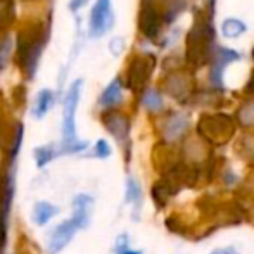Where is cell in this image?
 Listing matches in <instances>:
<instances>
[{
  "label": "cell",
  "mask_w": 254,
  "mask_h": 254,
  "mask_svg": "<svg viewBox=\"0 0 254 254\" xmlns=\"http://www.w3.org/2000/svg\"><path fill=\"white\" fill-rule=\"evenodd\" d=\"M173 195H177V190H175L173 185L170 184V180L166 177H163L152 185V199L157 207H164L170 201V197H173Z\"/></svg>",
  "instance_id": "obj_14"
},
{
  "label": "cell",
  "mask_w": 254,
  "mask_h": 254,
  "mask_svg": "<svg viewBox=\"0 0 254 254\" xmlns=\"http://www.w3.org/2000/svg\"><path fill=\"white\" fill-rule=\"evenodd\" d=\"M189 118L180 113H173L168 116L163 125V137L166 142H177L187 133L189 130Z\"/></svg>",
  "instance_id": "obj_12"
},
{
  "label": "cell",
  "mask_w": 254,
  "mask_h": 254,
  "mask_svg": "<svg viewBox=\"0 0 254 254\" xmlns=\"http://www.w3.org/2000/svg\"><path fill=\"white\" fill-rule=\"evenodd\" d=\"M192 85H194V80H192L190 74H185V73H177V74H171L168 78V83H166V90L171 97H175L177 101L184 102L190 97L192 94Z\"/></svg>",
  "instance_id": "obj_10"
},
{
  "label": "cell",
  "mask_w": 254,
  "mask_h": 254,
  "mask_svg": "<svg viewBox=\"0 0 254 254\" xmlns=\"http://www.w3.org/2000/svg\"><path fill=\"white\" fill-rule=\"evenodd\" d=\"M94 156L99 157V159H107V157L111 156V147L109 144H107L106 140H97V144H95L94 147Z\"/></svg>",
  "instance_id": "obj_26"
},
{
  "label": "cell",
  "mask_w": 254,
  "mask_h": 254,
  "mask_svg": "<svg viewBox=\"0 0 254 254\" xmlns=\"http://www.w3.org/2000/svg\"><path fill=\"white\" fill-rule=\"evenodd\" d=\"M123 49H125V40H123V38H113V40H111L109 51H111L113 56H120V54L123 52Z\"/></svg>",
  "instance_id": "obj_28"
},
{
  "label": "cell",
  "mask_w": 254,
  "mask_h": 254,
  "mask_svg": "<svg viewBox=\"0 0 254 254\" xmlns=\"http://www.w3.org/2000/svg\"><path fill=\"white\" fill-rule=\"evenodd\" d=\"M214 44V30L211 23V16H204L195 12L194 28L187 35V61L195 66H202L211 61Z\"/></svg>",
  "instance_id": "obj_1"
},
{
  "label": "cell",
  "mask_w": 254,
  "mask_h": 254,
  "mask_svg": "<svg viewBox=\"0 0 254 254\" xmlns=\"http://www.w3.org/2000/svg\"><path fill=\"white\" fill-rule=\"evenodd\" d=\"M87 2H88V0H71V2H69V9L71 10H78L80 7H83Z\"/></svg>",
  "instance_id": "obj_29"
},
{
  "label": "cell",
  "mask_w": 254,
  "mask_h": 254,
  "mask_svg": "<svg viewBox=\"0 0 254 254\" xmlns=\"http://www.w3.org/2000/svg\"><path fill=\"white\" fill-rule=\"evenodd\" d=\"M121 99H123V92H121V81L118 80H113L109 85H107V88L102 92L101 99H99V104H101L102 107H113L116 106V104L121 102Z\"/></svg>",
  "instance_id": "obj_17"
},
{
  "label": "cell",
  "mask_w": 254,
  "mask_h": 254,
  "mask_svg": "<svg viewBox=\"0 0 254 254\" xmlns=\"http://www.w3.org/2000/svg\"><path fill=\"white\" fill-rule=\"evenodd\" d=\"M114 24V12L111 7V0H97L90 12L88 21V35L92 38H101Z\"/></svg>",
  "instance_id": "obj_5"
},
{
  "label": "cell",
  "mask_w": 254,
  "mask_h": 254,
  "mask_svg": "<svg viewBox=\"0 0 254 254\" xmlns=\"http://www.w3.org/2000/svg\"><path fill=\"white\" fill-rule=\"evenodd\" d=\"M127 249H130V237L127 234H121L120 237L116 239V246H114V251L116 254L125 253Z\"/></svg>",
  "instance_id": "obj_27"
},
{
  "label": "cell",
  "mask_w": 254,
  "mask_h": 254,
  "mask_svg": "<svg viewBox=\"0 0 254 254\" xmlns=\"http://www.w3.org/2000/svg\"><path fill=\"white\" fill-rule=\"evenodd\" d=\"M54 106V92L49 90V88H44V90L38 92L37 101H35V106L31 109V114L37 120H42L45 114L51 111V107Z\"/></svg>",
  "instance_id": "obj_16"
},
{
  "label": "cell",
  "mask_w": 254,
  "mask_h": 254,
  "mask_svg": "<svg viewBox=\"0 0 254 254\" xmlns=\"http://www.w3.org/2000/svg\"><path fill=\"white\" fill-rule=\"evenodd\" d=\"M81 87L83 81L76 80L67 90L66 97H64V111H63V145H61L59 154H74L85 151L88 147V142H80L76 138V123H74V116H76V107L80 102Z\"/></svg>",
  "instance_id": "obj_2"
},
{
  "label": "cell",
  "mask_w": 254,
  "mask_h": 254,
  "mask_svg": "<svg viewBox=\"0 0 254 254\" xmlns=\"http://www.w3.org/2000/svg\"><path fill=\"white\" fill-rule=\"evenodd\" d=\"M33 154H35V161H37V166L38 168H44L45 164L51 163V161L59 152H57L54 147H51V145H44V147H37V149H35Z\"/></svg>",
  "instance_id": "obj_23"
},
{
  "label": "cell",
  "mask_w": 254,
  "mask_h": 254,
  "mask_svg": "<svg viewBox=\"0 0 254 254\" xmlns=\"http://www.w3.org/2000/svg\"><path fill=\"white\" fill-rule=\"evenodd\" d=\"M154 66H156V57L154 56H140L135 59L130 66V74H128V83L133 90L142 88L147 83L149 76H151Z\"/></svg>",
  "instance_id": "obj_8"
},
{
  "label": "cell",
  "mask_w": 254,
  "mask_h": 254,
  "mask_svg": "<svg viewBox=\"0 0 254 254\" xmlns=\"http://www.w3.org/2000/svg\"><path fill=\"white\" fill-rule=\"evenodd\" d=\"M241 59V54L230 51V49L216 47L211 56V71H209V80L213 87L223 88V69L234 61Z\"/></svg>",
  "instance_id": "obj_6"
},
{
  "label": "cell",
  "mask_w": 254,
  "mask_h": 254,
  "mask_svg": "<svg viewBox=\"0 0 254 254\" xmlns=\"http://www.w3.org/2000/svg\"><path fill=\"white\" fill-rule=\"evenodd\" d=\"M80 228L76 227L73 220H66L63 223H59L52 230V234L49 235L47 241V251L49 254H59L71 242V239L76 235V232Z\"/></svg>",
  "instance_id": "obj_7"
},
{
  "label": "cell",
  "mask_w": 254,
  "mask_h": 254,
  "mask_svg": "<svg viewBox=\"0 0 254 254\" xmlns=\"http://www.w3.org/2000/svg\"><path fill=\"white\" fill-rule=\"evenodd\" d=\"M10 49H12V40L10 38H5V40L0 44V69L7 66V61H9L10 56Z\"/></svg>",
  "instance_id": "obj_25"
},
{
  "label": "cell",
  "mask_w": 254,
  "mask_h": 254,
  "mask_svg": "<svg viewBox=\"0 0 254 254\" xmlns=\"http://www.w3.org/2000/svg\"><path fill=\"white\" fill-rule=\"evenodd\" d=\"M248 92H249V94H254V73H253L251 80H249V85H248Z\"/></svg>",
  "instance_id": "obj_31"
},
{
  "label": "cell",
  "mask_w": 254,
  "mask_h": 254,
  "mask_svg": "<svg viewBox=\"0 0 254 254\" xmlns=\"http://www.w3.org/2000/svg\"><path fill=\"white\" fill-rule=\"evenodd\" d=\"M197 133L207 144L220 147L232 140L235 123L228 114H202L197 123Z\"/></svg>",
  "instance_id": "obj_3"
},
{
  "label": "cell",
  "mask_w": 254,
  "mask_h": 254,
  "mask_svg": "<svg viewBox=\"0 0 254 254\" xmlns=\"http://www.w3.org/2000/svg\"><path fill=\"white\" fill-rule=\"evenodd\" d=\"M164 225H166L168 230L173 232V234L187 235V230H185V225H184V221H182L180 218H178V214H171L170 218H166Z\"/></svg>",
  "instance_id": "obj_24"
},
{
  "label": "cell",
  "mask_w": 254,
  "mask_h": 254,
  "mask_svg": "<svg viewBox=\"0 0 254 254\" xmlns=\"http://www.w3.org/2000/svg\"><path fill=\"white\" fill-rule=\"evenodd\" d=\"M59 213V207L56 204H51L47 201H40L33 206V221L38 227H44Z\"/></svg>",
  "instance_id": "obj_15"
},
{
  "label": "cell",
  "mask_w": 254,
  "mask_h": 254,
  "mask_svg": "<svg viewBox=\"0 0 254 254\" xmlns=\"http://www.w3.org/2000/svg\"><path fill=\"white\" fill-rule=\"evenodd\" d=\"M14 197V170L7 171L0 180V254H3L7 242V223Z\"/></svg>",
  "instance_id": "obj_4"
},
{
  "label": "cell",
  "mask_w": 254,
  "mask_h": 254,
  "mask_svg": "<svg viewBox=\"0 0 254 254\" xmlns=\"http://www.w3.org/2000/svg\"><path fill=\"white\" fill-rule=\"evenodd\" d=\"M237 121L244 128H254V101L242 104L237 111Z\"/></svg>",
  "instance_id": "obj_20"
},
{
  "label": "cell",
  "mask_w": 254,
  "mask_h": 254,
  "mask_svg": "<svg viewBox=\"0 0 254 254\" xmlns=\"http://www.w3.org/2000/svg\"><path fill=\"white\" fill-rule=\"evenodd\" d=\"M211 254H237V251H235V248L228 246V248H223V249H216V251H213Z\"/></svg>",
  "instance_id": "obj_30"
},
{
  "label": "cell",
  "mask_w": 254,
  "mask_h": 254,
  "mask_svg": "<svg viewBox=\"0 0 254 254\" xmlns=\"http://www.w3.org/2000/svg\"><path fill=\"white\" fill-rule=\"evenodd\" d=\"M164 17L161 16L159 10H156L151 3H145L144 9L140 10V31L147 38H156V35L161 31Z\"/></svg>",
  "instance_id": "obj_13"
},
{
  "label": "cell",
  "mask_w": 254,
  "mask_h": 254,
  "mask_svg": "<svg viewBox=\"0 0 254 254\" xmlns=\"http://www.w3.org/2000/svg\"><path fill=\"white\" fill-rule=\"evenodd\" d=\"M221 33L227 38H237L239 35L246 33V24L242 21L230 17V19L223 21V24H221Z\"/></svg>",
  "instance_id": "obj_21"
},
{
  "label": "cell",
  "mask_w": 254,
  "mask_h": 254,
  "mask_svg": "<svg viewBox=\"0 0 254 254\" xmlns=\"http://www.w3.org/2000/svg\"><path fill=\"white\" fill-rule=\"evenodd\" d=\"M104 125L109 130V133L116 138L120 144H125L130 135V120L125 114L120 113H107L104 114Z\"/></svg>",
  "instance_id": "obj_11"
},
{
  "label": "cell",
  "mask_w": 254,
  "mask_h": 254,
  "mask_svg": "<svg viewBox=\"0 0 254 254\" xmlns=\"http://www.w3.org/2000/svg\"><path fill=\"white\" fill-rule=\"evenodd\" d=\"M142 104H144L145 109L151 111V113H159V111L164 107L163 99H161V95L157 94L156 90H147V92H145L144 97H142Z\"/></svg>",
  "instance_id": "obj_22"
},
{
  "label": "cell",
  "mask_w": 254,
  "mask_h": 254,
  "mask_svg": "<svg viewBox=\"0 0 254 254\" xmlns=\"http://www.w3.org/2000/svg\"><path fill=\"white\" fill-rule=\"evenodd\" d=\"M253 57H254V51H253Z\"/></svg>",
  "instance_id": "obj_33"
},
{
  "label": "cell",
  "mask_w": 254,
  "mask_h": 254,
  "mask_svg": "<svg viewBox=\"0 0 254 254\" xmlns=\"http://www.w3.org/2000/svg\"><path fill=\"white\" fill-rule=\"evenodd\" d=\"M92 207H94V197L88 194H78L73 199V218L80 230L87 228L92 220Z\"/></svg>",
  "instance_id": "obj_9"
},
{
  "label": "cell",
  "mask_w": 254,
  "mask_h": 254,
  "mask_svg": "<svg viewBox=\"0 0 254 254\" xmlns=\"http://www.w3.org/2000/svg\"><path fill=\"white\" fill-rule=\"evenodd\" d=\"M121 254H142V251H131V249H127V251L121 253Z\"/></svg>",
  "instance_id": "obj_32"
},
{
  "label": "cell",
  "mask_w": 254,
  "mask_h": 254,
  "mask_svg": "<svg viewBox=\"0 0 254 254\" xmlns=\"http://www.w3.org/2000/svg\"><path fill=\"white\" fill-rule=\"evenodd\" d=\"M237 154L246 161L248 164L254 166V133H248L239 140Z\"/></svg>",
  "instance_id": "obj_19"
},
{
  "label": "cell",
  "mask_w": 254,
  "mask_h": 254,
  "mask_svg": "<svg viewBox=\"0 0 254 254\" xmlns=\"http://www.w3.org/2000/svg\"><path fill=\"white\" fill-rule=\"evenodd\" d=\"M125 201H127V204L135 206V214L138 213V209L142 206V189L140 184L133 177L127 178V195H125Z\"/></svg>",
  "instance_id": "obj_18"
}]
</instances>
